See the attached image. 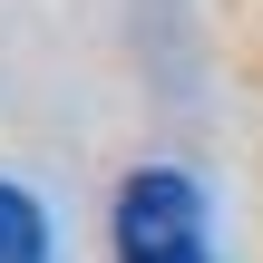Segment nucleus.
<instances>
[{"label": "nucleus", "instance_id": "nucleus-1", "mask_svg": "<svg viewBox=\"0 0 263 263\" xmlns=\"http://www.w3.org/2000/svg\"><path fill=\"white\" fill-rule=\"evenodd\" d=\"M117 263H215V244H205V195L176 166H137L117 185Z\"/></svg>", "mask_w": 263, "mask_h": 263}, {"label": "nucleus", "instance_id": "nucleus-2", "mask_svg": "<svg viewBox=\"0 0 263 263\" xmlns=\"http://www.w3.org/2000/svg\"><path fill=\"white\" fill-rule=\"evenodd\" d=\"M0 263H49V224L10 176H0Z\"/></svg>", "mask_w": 263, "mask_h": 263}]
</instances>
